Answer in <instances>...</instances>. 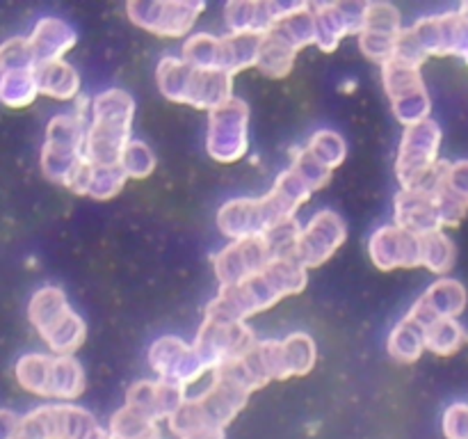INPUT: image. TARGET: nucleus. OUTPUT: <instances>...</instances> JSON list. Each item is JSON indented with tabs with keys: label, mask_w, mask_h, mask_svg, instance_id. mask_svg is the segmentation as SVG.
<instances>
[{
	"label": "nucleus",
	"mask_w": 468,
	"mask_h": 439,
	"mask_svg": "<svg viewBox=\"0 0 468 439\" xmlns=\"http://www.w3.org/2000/svg\"><path fill=\"white\" fill-rule=\"evenodd\" d=\"M101 425L76 405H46L21 419L18 439H94Z\"/></svg>",
	"instance_id": "1"
},
{
	"label": "nucleus",
	"mask_w": 468,
	"mask_h": 439,
	"mask_svg": "<svg viewBox=\"0 0 468 439\" xmlns=\"http://www.w3.org/2000/svg\"><path fill=\"white\" fill-rule=\"evenodd\" d=\"M439 140H441L439 126L430 119L407 128L398 158V177L405 183V190H416L437 167L434 160H437Z\"/></svg>",
	"instance_id": "2"
},
{
	"label": "nucleus",
	"mask_w": 468,
	"mask_h": 439,
	"mask_svg": "<svg viewBox=\"0 0 468 439\" xmlns=\"http://www.w3.org/2000/svg\"><path fill=\"white\" fill-rule=\"evenodd\" d=\"M247 149V105L231 99L210 114L208 151L222 163L238 160Z\"/></svg>",
	"instance_id": "3"
},
{
	"label": "nucleus",
	"mask_w": 468,
	"mask_h": 439,
	"mask_svg": "<svg viewBox=\"0 0 468 439\" xmlns=\"http://www.w3.org/2000/svg\"><path fill=\"white\" fill-rule=\"evenodd\" d=\"M343 241H346V227H343L341 218L332 210H320L304 229V233H300L297 238L292 259L302 268H315V265L324 263L341 247Z\"/></svg>",
	"instance_id": "4"
},
{
	"label": "nucleus",
	"mask_w": 468,
	"mask_h": 439,
	"mask_svg": "<svg viewBox=\"0 0 468 439\" xmlns=\"http://www.w3.org/2000/svg\"><path fill=\"white\" fill-rule=\"evenodd\" d=\"M149 359L154 369L163 375L165 382L178 384V387L192 384L208 369L195 348L186 346V343L174 337H165L155 341L154 348H151Z\"/></svg>",
	"instance_id": "5"
},
{
	"label": "nucleus",
	"mask_w": 468,
	"mask_h": 439,
	"mask_svg": "<svg viewBox=\"0 0 468 439\" xmlns=\"http://www.w3.org/2000/svg\"><path fill=\"white\" fill-rule=\"evenodd\" d=\"M370 256L382 270L414 268L420 261V236L402 227H384L370 241Z\"/></svg>",
	"instance_id": "6"
},
{
	"label": "nucleus",
	"mask_w": 468,
	"mask_h": 439,
	"mask_svg": "<svg viewBox=\"0 0 468 439\" xmlns=\"http://www.w3.org/2000/svg\"><path fill=\"white\" fill-rule=\"evenodd\" d=\"M466 306V291L455 279H439L430 286V291L420 297L410 311L407 320L419 325L420 329L428 327L430 323L439 318H455Z\"/></svg>",
	"instance_id": "7"
},
{
	"label": "nucleus",
	"mask_w": 468,
	"mask_h": 439,
	"mask_svg": "<svg viewBox=\"0 0 468 439\" xmlns=\"http://www.w3.org/2000/svg\"><path fill=\"white\" fill-rule=\"evenodd\" d=\"M204 5H128V14L137 26L163 37H181L195 23Z\"/></svg>",
	"instance_id": "8"
},
{
	"label": "nucleus",
	"mask_w": 468,
	"mask_h": 439,
	"mask_svg": "<svg viewBox=\"0 0 468 439\" xmlns=\"http://www.w3.org/2000/svg\"><path fill=\"white\" fill-rule=\"evenodd\" d=\"M183 391H186V387L165 382V380L163 382H137L128 391L126 405H133L135 410L144 412L154 421L169 419L186 402Z\"/></svg>",
	"instance_id": "9"
},
{
	"label": "nucleus",
	"mask_w": 468,
	"mask_h": 439,
	"mask_svg": "<svg viewBox=\"0 0 468 439\" xmlns=\"http://www.w3.org/2000/svg\"><path fill=\"white\" fill-rule=\"evenodd\" d=\"M73 44H76V35H73L71 27L59 21H50V18H46V21L37 26L35 35L30 39V48L35 53L37 64L59 62V58Z\"/></svg>",
	"instance_id": "10"
},
{
	"label": "nucleus",
	"mask_w": 468,
	"mask_h": 439,
	"mask_svg": "<svg viewBox=\"0 0 468 439\" xmlns=\"http://www.w3.org/2000/svg\"><path fill=\"white\" fill-rule=\"evenodd\" d=\"M85 391V373L80 364L71 357H58L50 366L48 380V398H62V401H73Z\"/></svg>",
	"instance_id": "11"
},
{
	"label": "nucleus",
	"mask_w": 468,
	"mask_h": 439,
	"mask_svg": "<svg viewBox=\"0 0 468 439\" xmlns=\"http://www.w3.org/2000/svg\"><path fill=\"white\" fill-rule=\"evenodd\" d=\"M35 78L39 91L55 96V99H71L78 91V85H80L76 71L69 64H64L62 59L59 62L39 64L35 69Z\"/></svg>",
	"instance_id": "12"
},
{
	"label": "nucleus",
	"mask_w": 468,
	"mask_h": 439,
	"mask_svg": "<svg viewBox=\"0 0 468 439\" xmlns=\"http://www.w3.org/2000/svg\"><path fill=\"white\" fill-rule=\"evenodd\" d=\"M466 338L464 327L455 323V318H439L423 329L425 348L437 355H452L464 346Z\"/></svg>",
	"instance_id": "13"
},
{
	"label": "nucleus",
	"mask_w": 468,
	"mask_h": 439,
	"mask_svg": "<svg viewBox=\"0 0 468 439\" xmlns=\"http://www.w3.org/2000/svg\"><path fill=\"white\" fill-rule=\"evenodd\" d=\"M420 261L437 274L451 273L455 263V245L441 231L425 233L420 236Z\"/></svg>",
	"instance_id": "14"
},
{
	"label": "nucleus",
	"mask_w": 468,
	"mask_h": 439,
	"mask_svg": "<svg viewBox=\"0 0 468 439\" xmlns=\"http://www.w3.org/2000/svg\"><path fill=\"white\" fill-rule=\"evenodd\" d=\"M53 359L44 355H26L16 366V378L27 391L48 398V380Z\"/></svg>",
	"instance_id": "15"
},
{
	"label": "nucleus",
	"mask_w": 468,
	"mask_h": 439,
	"mask_svg": "<svg viewBox=\"0 0 468 439\" xmlns=\"http://www.w3.org/2000/svg\"><path fill=\"white\" fill-rule=\"evenodd\" d=\"M423 329L419 325L410 323L407 318L398 325L396 332L388 338V352L400 361H416L420 352H423Z\"/></svg>",
	"instance_id": "16"
},
{
	"label": "nucleus",
	"mask_w": 468,
	"mask_h": 439,
	"mask_svg": "<svg viewBox=\"0 0 468 439\" xmlns=\"http://www.w3.org/2000/svg\"><path fill=\"white\" fill-rule=\"evenodd\" d=\"M39 91L37 78L32 71L5 73L0 80V99L7 105H27Z\"/></svg>",
	"instance_id": "17"
},
{
	"label": "nucleus",
	"mask_w": 468,
	"mask_h": 439,
	"mask_svg": "<svg viewBox=\"0 0 468 439\" xmlns=\"http://www.w3.org/2000/svg\"><path fill=\"white\" fill-rule=\"evenodd\" d=\"M309 154L329 169V167H336V165L346 158V145H343V140L336 135V133L320 131L315 133L314 142H311Z\"/></svg>",
	"instance_id": "18"
},
{
	"label": "nucleus",
	"mask_w": 468,
	"mask_h": 439,
	"mask_svg": "<svg viewBox=\"0 0 468 439\" xmlns=\"http://www.w3.org/2000/svg\"><path fill=\"white\" fill-rule=\"evenodd\" d=\"M154 165H155L154 154H151V151L146 149V145H142V142H131L122 155V167L128 177H135V178L149 177V174L154 172Z\"/></svg>",
	"instance_id": "19"
},
{
	"label": "nucleus",
	"mask_w": 468,
	"mask_h": 439,
	"mask_svg": "<svg viewBox=\"0 0 468 439\" xmlns=\"http://www.w3.org/2000/svg\"><path fill=\"white\" fill-rule=\"evenodd\" d=\"M443 433L448 439H468V405L455 402L443 414Z\"/></svg>",
	"instance_id": "20"
},
{
	"label": "nucleus",
	"mask_w": 468,
	"mask_h": 439,
	"mask_svg": "<svg viewBox=\"0 0 468 439\" xmlns=\"http://www.w3.org/2000/svg\"><path fill=\"white\" fill-rule=\"evenodd\" d=\"M446 186L448 190L455 192L457 197H462V199L468 201V160L448 165Z\"/></svg>",
	"instance_id": "21"
},
{
	"label": "nucleus",
	"mask_w": 468,
	"mask_h": 439,
	"mask_svg": "<svg viewBox=\"0 0 468 439\" xmlns=\"http://www.w3.org/2000/svg\"><path fill=\"white\" fill-rule=\"evenodd\" d=\"M21 419L14 412L0 410V439H16Z\"/></svg>",
	"instance_id": "22"
},
{
	"label": "nucleus",
	"mask_w": 468,
	"mask_h": 439,
	"mask_svg": "<svg viewBox=\"0 0 468 439\" xmlns=\"http://www.w3.org/2000/svg\"><path fill=\"white\" fill-rule=\"evenodd\" d=\"M94 439H112V434H110L108 433V430H101V433L99 434H96V437Z\"/></svg>",
	"instance_id": "23"
},
{
	"label": "nucleus",
	"mask_w": 468,
	"mask_h": 439,
	"mask_svg": "<svg viewBox=\"0 0 468 439\" xmlns=\"http://www.w3.org/2000/svg\"><path fill=\"white\" fill-rule=\"evenodd\" d=\"M460 14H464V16L468 18V5H464V7H462V12Z\"/></svg>",
	"instance_id": "24"
}]
</instances>
